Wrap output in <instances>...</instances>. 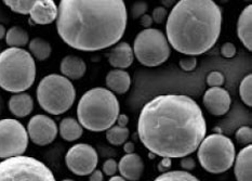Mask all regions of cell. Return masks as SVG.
<instances>
[{"mask_svg": "<svg viewBox=\"0 0 252 181\" xmlns=\"http://www.w3.org/2000/svg\"><path fill=\"white\" fill-rule=\"evenodd\" d=\"M153 23H154V22H153L152 16L149 14H144L143 16H141L140 18V24L143 27H145V30L150 29V27L153 25Z\"/></svg>", "mask_w": 252, "mask_h": 181, "instance_id": "obj_38", "label": "cell"}, {"mask_svg": "<svg viewBox=\"0 0 252 181\" xmlns=\"http://www.w3.org/2000/svg\"><path fill=\"white\" fill-rule=\"evenodd\" d=\"M3 3L15 13L30 14L35 1L34 0H4Z\"/></svg>", "mask_w": 252, "mask_h": 181, "instance_id": "obj_27", "label": "cell"}, {"mask_svg": "<svg viewBox=\"0 0 252 181\" xmlns=\"http://www.w3.org/2000/svg\"><path fill=\"white\" fill-rule=\"evenodd\" d=\"M30 52L32 58H35L38 61H45L50 57L52 48L51 45L47 40L42 38H34L30 41Z\"/></svg>", "mask_w": 252, "mask_h": 181, "instance_id": "obj_24", "label": "cell"}, {"mask_svg": "<svg viewBox=\"0 0 252 181\" xmlns=\"http://www.w3.org/2000/svg\"><path fill=\"white\" fill-rule=\"evenodd\" d=\"M127 22L123 0H62L58 7L60 37L80 51H97L117 45Z\"/></svg>", "mask_w": 252, "mask_h": 181, "instance_id": "obj_2", "label": "cell"}, {"mask_svg": "<svg viewBox=\"0 0 252 181\" xmlns=\"http://www.w3.org/2000/svg\"><path fill=\"white\" fill-rule=\"evenodd\" d=\"M59 134L65 141L72 142L78 140L84 134L81 125L73 117H66L61 120L59 127Z\"/></svg>", "mask_w": 252, "mask_h": 181, "instance_id": "obj_22", "label": "cell"}, {"mask_svg": "<svg viewBox=\"0 0 252 181\" xmlns=\"http://www.w3.org/2000/svg\"><path fill=\"white\" fill-rule=\"evenodd\" d=\"M0 181H57L46 164L31 156H15L0 162Z\"/></svg>", "mask_w": 252, "mask_h": 181, "instance_id": "obj_9", "label": "cell"}, {"mask_svg": "<svg viewBox=\"0 0 252 181\" xmlns=\"http://www.w3.org/2000/svg\"><path fill=\"white\" fill-rule=\"evenodd\" d=\"M119 101L112 91L97 87L80 98L77 107L78 123L93 133L106 131L116 123L120 114Z\"/></svg>", "mask_w": 252, "mask_h": 181, "instance_id": "obj_4", "label": "cell"}, {"mask_svg": "<svg viewBox=\"0 0 252 181\" xmlns=\"http://www.w3.org/2000/svg\"><path fill=\"white\" fill-rule=\"evenodd\" d=\"M168 14V11L165 7H156L154 10H153V14H152V19L153 22H155L157 24H161L163 21L166 20Z\"/></svg>", "mask_w": 252, "mask_h": 181, "instance_id": "obj_33", "label": "cell"}, {"mask_svg": "<svg viewBox=\"0 0 252 181\" xmlns=\"http://www.w3.org/2000/svg\"><path fill=\"white\" fill-rule=\"evenodd\" d=\"M237 35L243 45L252 50V5L249 4L240 13L237 22Z\"/></svg>", "mask_w": 252, "mask_h": 181, "instance_id": "obj_19", "label": "cell"}, {"mask_svg": "<svg viewBox=\"0 0 252 181\" xmlns=\"http://www.w3.org/2000/svg\"><path fill=\"white\" fill-rule=\"evenodd\" d=\"M235 138L238 141L239 145H250L252 142V129L249 126H242L238 128L236 134H235Z\"/></svg>", "mask_w": 252, "mask_h": 181, "instance_id": "obj_29", "label": "cell"}, {"mask_svg": "<svg viewBox=\"0 0 252 181\" xmlns=\"http://www.w3.org/2000/svg\"><path fill=\"white\" fill-rule=\"evenodd\" d=\"M149 157H151L152 160H154V158L156 157V155H155V154H153V153H151V152H150V153H149Z\"/></svg>", "mask_w": 252, "mask_h": 181, "instance_id": "obj_45", "label": "cell"}, {"mask_svg": "<svg viewBox=\"0 0 252 181\" xmlns=\"http://www.w3.org/2000/svg\"><path fill=\"white\" fill-rule=\"evenodd\" d=\"M5 42L10 48H21L30 42V36L21 26H12L5 34Z\"/></svg>", "mask_w": 252, "mask_h": 181, "instance_id": "obj_23", "label": "cell"}, {"mask_svg": "<svg viewBox=\"0 0 252 181\" xmlns=\"http://www.w3.org/2000/svg\"><path fill=\"white\" fill-rule=\"evenodd\" d=\"M124 151L127 154H132V153H134V145L132 142H126L124 145Z\"/></svg>", "mask_w": 252, "mask_h": 181, "instance_id": "obj_41", "label": "cell"}, {"mask_svg": "<svg viewBox=\"0 0 252 181\" xmlns=\"http://www.w3.org/2000/svg\"><path fill=\"white\" fill-rule=\"evenodd\" d=\"M132 50L138 61L149 68L165 63L171 54V48L165 34L156 29L141 31L135 37Z\"/></svg>", "mask_w": 252, "mask_h": 181, "instance_id": "obj_8", "label": "cell"}, {"mask_svg": "<svg viewBox=\"0 0 252 181\" xmlns=\"http://www.w3.org/2000/svg\"><path fill=\"white\" fill-rule=\"evenodd\" d=\"M232 99L226 89L221 87L209 88L204 96V106L207 111L215 116H223L231 108Z\"/></svg>", "mask_w": 252, "mask_h": 181, "instance_id": "obj_13", "label": "cell"}, {"mask_svg": "<svg viewBox=\"0 0 252 181\" xmlns=\"http://www.w3.org/2000/svg\"><path fill=\"white\" fill-rule=\"evenodd\" d=\"M118 171L120 176L127 181H138L143 175L144 163L136 153L126 154L118 164Z\"/></svg>", "mask_w": 252, "mask_h": 181, "instance_id": "obj_15", "label": "cell"}, {"mask_svg": "<svg viewBox=\"0 0 252 181\" xmlns=\"http://www.w3.org/2000/svg\"><path fill=\"white\" fill-rule=\"evenodd\" d=\"M98 155L95 149L90 145L78 144L73 145L65 156L66 166L77 176H87L95 171Z\"/></svg>", "mask_w": 252, "mask_h": 181, "instance_id": "obj_11", "label": "cell"}, {"mask_svg": "<svg viewBox=\"0 0 252 181\" xmlns=\"http://www.w3.org/2000/svg\"><path fill=\"white\" fill-rule=\"evenodd\" d=\"M34 109V100L26 92L15 93L9 100V109L16 117H26Z\"/></svg>", "mask_w": 252, "mask_h": 181, "instance_id": "obj_20", "label": "cell"}, {"mask_svg": "<svg viewBox=\"0 0 252 181\" xmlns=\"http://www.w3.org/2000/svg\"><path fill=\"white\" fill-rule=\"evenodd\" d=\"M60 70L64 77L67 79H80L84 77L87 71L86 62L77 56H66L62 59Z\"/></svg>", "mask_w": 252, "mask_h": 181, "instance_id": "obj_18", "label": "cell"}, {"mask_svg": "<svg viewBox=\"0 0 252 181\" xmlns=\"http://www.w3.org/2000/svg\"><path fill=\"white\" fill-rule=\"evenodd\" d=\"M163 5H166V7H170V5H172L175 1H166V0H163V1H161Z\"/></svg>", "mask_w": 252, "mask_h": 181, "instance_id": "obj_44", "label": "cell"}, {"mask_svg": "<svg viewBox=\"0 0 252 181\" xmlns=\"http://www.w3.org/2000/svg\"><path fill=\"white\" fill-rule=\"evenodd\" d=\"M36 95L43 111L52 115H61L73 107L76 89L72 81L63 75L50 74L40 80Z\"/></svg>", "mask_w": 252, "mask_h": 181, "instance_id": "obj_6", "label": "cell"}, {"mask_svg": "<svg viewBox=\"0 0 252 181\" xmlns=\"http://www.w3.org/2000/svg\"><path fill=\"white\" fill-rule=\"evenodd\" d=\"M149 9V5L145 1H138L133 3L131 5L130 9V13L132 19H140L141 16H143L144 14H146V11Z\"/></svg>", "mask_w": 252, "mask_h": 181, "instance_id": "obj_31", "label": "cell"}, {"mask_svg": "<svg viewBox=\"0 0 252 181\" xmlns=\"http://www.w3.org/2000/svg\"><path fill=\"white\" fill-rule=\"evenodd\" d=\"M36 78V63L23 48H8L0 53V88L21 93L30 89Z\"/></svg>", "mask_w": 252, "mask_h": 181, "instance_id": "obj_5", "label": "cell"}, {"mask_svg": "<svg viewBox=\"0 0 252 181\" xmlns=\"http://www.w3.org/2000/svg\"><path fill=\"white\" fill-rule=\"evenodd\" d=\"M108 181H127V180L123 178L122 176H113Z\"/></svg>", "mask_w": 252, "mask_h": 181, "instance_id": "obj_43", "label": "cell"}, {"mask_svg": "<svg viewBox=\"0 0 252 181\" xmlns=\"http://www.w3.org/2000/svg\"><path fill=\"white\" fill-rule=\"evenodd\" d=\"M222 11L212 0H181L170 11L166 38L174 50L189 57L209 51L221 34Z\"/></svg>", "mask_w": 252, "mask_h": 181, "instance_id": "obj_3", "label": "cell"}, {"mask_svg": "<svg viewBox=\"0 0 252 181\" xmlns=\"http://www.w3.org/2000/svg\"><path fill=\"white\" fill-rule=\"evenodd\" d=\"M154 181H200L193 175L185 171H172L161 174Z\"/></svg>", "mask_w": 252, "mask_h": 181, "instance_id": "obj_26", "label": "cell"}, {"mask_svg": "<svg viewBox=\"0 0 252 181\" xmlns=\"http://www.w3.org/2000/svg\"><path fill=\"white\" fill-rule=\"evenodd\" d=\"M207 124L194 99L183 95L158 96L142 109L138 135L153 154L183 158L198 149L205 139Z\"/></svg>", "mask_w": 252, "mask_h": 181, "instance_id": "obj_1", "label": "cell"}, {"mask_svg": "<svg viewBox=\"0 0 252 181\" xmlns=\"http://www.w3.org/2000/svg\"><path fill=\"white\" fill-rule=\"evenodd\" d=\"M59 134L56 122L43 114L32 116L27 124V135L32 144L45 146L52 144Z\"/></svg>", "mask_w": 252, "mask_h": 181, "instance_id": "obj_12", "label": "cell"}, {"mask_svg": "<svg viewBox=\"0 0 252 181\" xmlns=\"http://www.w3.org/2000/svg\"><path fill=\"white\" fill-rule=\"evenodd\" d=\"M172 165V161L171 158H167V157H163L162 160L159 162V164H158V171H159L160 173H167L170 167H171Z\"/></svg>", "mask_w": 252, "mask_h": 181, "instance_id": "obj_37", "label": "cell"}, {"mask_svg": "<svg viewBox=\"0 0 252 181\" xmlns=\"http://www.w3.org/2000/svg\"><path fill=\"white\" fill-rule=\"evenodd\" d=\"M236 150L233 141L221 134H212L201 141L197 158L201 167L210 174H223L234 165Z\"/></svg>", "mask_w": 252, "mask_h": 181, "instance_id": "obj_7", "label": "cell"}, {"mask_svg": "<svg viewBox=\"0 0 252 181\" xmlns=\"http://www.w3.org/2000/svg\"><path fill=\"white\" fill-rule=\"evenodd\" d=\"M180 68L185 72H191L196 69L197 65V59L196 57H185L180 60Z\"/></svg>", "mask_w": 252, "mask_h": 181, "instance_id": "obj_32", "label": "cell"}, {"mask_svg": "<svg viewBox=\"0 0 252 181\" xmlns=\"http://www.w3.org/2000/svg\"><path fill=\"white\" fill-rule=\"evenodd\" d=\"M31 20L35 24L48 25L57 21L58 5L53 0H36L34 7L32 8Z\"/></svg>", "mask_w": 252, "mask_h": 181, "instance_id": "obj_14", "label": "cell"}, {"mask_svg": "<svg viewBox=\"0 0 252 181\" xmlns=\"http://www.w3.org/2000/svg\"><path fill=\"white\" fill-rule=\"evenodd\" d=\"M118 171V164L117 162L111 158V160H107L103 164V172L107 176H115Z\"/></svg>", "mask_w": 252, "mask_h": 181, "instance_id": "obj_34", "label": "cell"}, {"mask_svg": "<svg viewBox=\"0 0 252 181\" xmlns=\"http://www.w3.org/2000/svg\"><path fill=\"white\" fill-rule=\"evenodd\" d=\"M236 52H237L236 46H235L233 42H225V43H223L222 47H221L222 57L226 58V59L234 58L235 54H236Z\"/></svg>", "mask_w": 252, "mask_h": 181, "instance_id": "obj_35", "label": "cell"}, {"mask_svg": "<svg viewBox=\"0 0 252 181\" xmlns=\"http://www.w3.org/2000/svg\"><path fill=\"white\" fill-rule=\"evenodd\" d=\"M5 34H7V31H5V27L3 25L0 24V39L5 37Z\"/></svg>", "mask_w": 252, "mask_h": 181, "instance_id": "obj_42", "label": "cell"}, {"mask_svg": "<svg viewBox=\"0 0 252 181\" xmlns=\"http://www.w3.org/2000/svg\"><path fill=\"white\" fill-rule=\"evenodd\" d=\"M207 85L210 88H217V87H221L225 83V78L221 72H211L207 76Z\"/></svg>", "mask_w": 252, "mask_h": 181, "instance_id": "obj_30", "label": "cell"}, {"mask_svg": "<svg viewBox=\"0 0 252 181\" xmlns=\"http://www.w3.org/2000/svg\"><path fill=\"white\" fill-rule=\"evenodd\" d=\"M239 95L247 107L252 106V75L248 74L242 80L239 86Z\"/></svg>", "mask_w": 252, "mask_h": 181, "instance_id": "obj_28", "label": "cell"}, {"mask_svg": "<svg viewBox=\"0 0 252 181\" xmlns=\"http://www.w3.org/2000/svg\"><path fill=\"white\" fill-rule=\"evenodd\" d=\"M62 181H75V180H72V179H64Z\"/></svg>", "mask_w": 252, "mask_h": 181, "instance_id": "obj_46", "label": "cell"}, {"mask_svg": "<svg viewBox=\"0 0 252 181\" xmlns=\"http://www.w3.org/2000/svg\"><path fill=\"white\" fill-rule=\"evenodd\" d=\"M181 167H182L184 171H191V169H194L196 167V162L193 157L190 156H185L183 158H181Z\"/></svg>", "mask_w": 252, "mask_h": 181, "instance_id": "obj_36", "label": "cell"}, {"mask_svg": "<svg viewBox=\"0 0 252 181\" xmlns=\"http://www.w3.org/2000/svg\"><path fill=\"white\" fill-rule=\"evenodd\" d=\"M116 122L117 126H119V127H127V125L129 123V117L126 114H119Z\"/></svg>", "mask_w": 252, "mask_h": 181, "instance_id": "obj_39", "label": "cell"}, {"mask_svg": "<svg viewBox=\"0 0 252 181\" xmlns=\"http://www.w3.org/2000/svg\"><path fill=\"white\" fill-rule=\"evenodd\" d=\"M134 54L128 42H118L108 54V62L116 70H125L133 63Z\"/></svg>", "mask_w": 252, "mask_h": 181, "instance_id": "obj_16", "label": "cell"}, {"mask_svg": "<svg viewBox=\"0 0 252 181\" xmlns=\"http://www.w3.org/2000/svg\"><path fill=\"white\" fill-rule=\"evenodd\" d=\"M131 78L128 72L124 70H112L106 75V86L109 91L117 95H124L130 88Z\"/></svg>", "mask_w": 252, "mask_h": 181, "instance_id": "obj_21", "label": "cell"}, {"mask_svg": "<svg viewBox=\"0 0 252 181\" xmlns=\"http://www.w3.org/2000/svg\"><path fill=\"white\" fill-rule=\"evenodd\" d=\"M27 130L19 120L5 118L0 120V158L23 155L29 146Z\"/></svg>", "mask_w": 252, "mask_h": 181, "instance_id": "obj_10", "label": "cell"}, {"mask_svg": "<svg viewBox=\"0 0 252 181\" xmlns=\"http://www.w3.org/2000/svg\"><path fill=\"white\" fill-rule=\"evenodd\" d=\"M252 146L247 145L239 151L234 162V174L237 181H252Z\"/></svg>", "mask_w": 252, "mask_h": 181, "instance_id": "obj_17", "label": "cell"}, {"mask_svg": "<svg viewBox=\"0 0 252 181\" xmlns=\"http://www.w3.org/2000/svg\"><path fill=\"white\" fill-rule=\"evenodd\" d=\"M90 181H103V173L95 169L90 174Z\"/></svg>", "mask_w": 252, "mask_h": 181, "instance_id": "obj_40", "label": "cell"}, {"mask_svg": "<svg viewBox=\"0 0 252 181\" xmlns=\"http://www.w3.org/2000/svg\"><path fill=\"white\" fill-rule=\"evenodd\" d=\"M129 133L130 131L127 127H119L117 125H114L106 130V139L113 145H122L128 140Z\"/></svg>", "mask_w": 252, "mask_h": 181, "instance_id": "obj_25", "label": "cell"}]
</instances>
